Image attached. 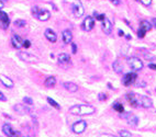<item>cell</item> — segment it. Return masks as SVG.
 <instances>
[{"label": "cell", "mask_w": 156, "mask_h": 137, "mask_svg": "<svg viewBox=\"0 0 156 137\" xmlns=\"http://www.w3.org/2000/svg\"><path fill=\"white\" fill-rule=\"evenodd\" d=\"M95 111L96 109L89 104H79V105L77 104L69 109V113L74 115H90L94 114Z\"/></svg>", "instance_id": "obj_1"}, {"label": "cell", "mask_w": 156, "mask_h": 137, "mask_svg": "<svg viewBox=\"0 0 156 137\" xmlns=\"http://www.w3.org/2000/svg\"><path fill=\"white\" fill-rule=\"evenodd\" d=\"M126 62H128V64H129V66H130V68H131L133 71L142 70L143 67H144L143 62H142L139 57H134V56H133V57H129V58L126 59Z\"/></svg>", "instance_id": "obj_2"}, {"label": "cell", "mask_w": 156, "mask_h": 137, "mask_svg": "<svg viewBox=\"0 0 156 137\" xmlns=\"http://www.w3.org/2000/svg\"><path fill=\"white\" fill-rule=\"evenodd\" d=\"M18 57L23 60L25 63H37L39 62V58L36 57L35 55L31 54V53H28V52H18Z\"/></svg>", "instance_id": "obj_3"}, {"label": "cell", "mask_w": 156, "mask_h": 137, "mask_svg": "<svg viewBox=\"0 0 156 137\" xmlns=\"http://www.w3.org/2000/svg\"><path fill=\"white\" fill-rule=\"evenodd\" d=\"M126 99H128V101H129V103L131 104L132 107H134V108L141 107V94L129 92L126 94Z\"/></svg>", "instance_id": "obj_4"}, {"label": "cell", "mask_w": 156, "mask_h": 137, "mask_svg": "<svg viewBox=\"0 0 156 137\" xmlns=\"http://www.w3.org/2000/svg\"><path fill=\"white\" fill-rule=\"evenodd\" d=\"M2 132L8 137H21V133L19 131H15L10 124H3Z\"/></svg>", "instance_id": "obj_5"}, {"label": "cell", "mask_w": 156, "mask_h": 137, "mask_svg": "<svg viewBox=\"0 0 156 137\" xmlns=\"http://www.w3.org/2000/svg\"><path fill=\"white\" fill-rule=\"evenodd\" d=\"M71 10H73V13L75 15L76 18H80L84 15L85 13V9H84V6L81 3L80 1H76L75 3L71 7Z\"/></svg>", "instance_id": "obj_6"}, {"label": "cell", "mask_w": 156, "mask_h": 137, "mask_svg": "<svg viewBox=\"0 0 156 137\" xmlns=\"http://www.w3.org/2000/svg\"><path fill=\"white\" fill-rule=\"evenodd\" d=\"M136 78H137V75H136L135 73H128L123 76V78H122V83H123V86L129 87V86H131L132 83L135 82Z\"/></svg>", "instance_id": "obj_7"}, {"label": "cell", "mask_w": 156, "mask_h": 137, "mask_svg": "<svg viewBox=\"0 0 156 137\" xmlns=\"http://www.w3.org/2000/svg\"><path fill=\"white\" fill-rule=\"evenodd\" d=\"M86 128H87V122L84 121V120L74 123V125L71 126L73 132L76 133V134H81V133H84L86 131Z\"/></svg>", "instance_id": "obj_8"}, {"label": "cell", "mask_w": 156, "mask_h": 137, "mask_svg": "<svg viewBox=\"0 0 156 137\" xmlns=\"http://www.w3.org/2000/svg\"><path fill=\"white\" fill-rule=\"evenodd\" d=\"M9 24H10V19H9L8 13L0 10V26L3 30H6L9 28Z\"/></svg>", "instance_id": "obj_9"}, {"label": "cell", "mask_w": 156, "mask_h": 137, "mask_svg": "<svg viewBox=\"0 0 156 137\" xmlns=\"http://www.w3.org/2000/svg\"><path fill=\"white\" fill-rule=\"evenodd\" d=\"M95 26V19L92 17H87L83 22V29L85 31H91Z\"/></svg>", "instance_id": "obj_10"}, {"label": "cell", "mask_w": 156, "mask_h": 137, "mask_svg": "<svg viewBox=\"0 0 156 137\" xmlns=\"http://www.w3.org/2000/svg\"><path fill=\"white\" fill-rule=\"evenodd\" d=\"M13 110L19 115H25V114L30 113V109L28 107H25V105H23V104H15V105H13Z\"/></svg>", "instance_id": "obj_11"}, {"label": "cell", "mask_w": 156, "mask_h": 137, "mask_svg": "<svg viewBox=\"0 0 156 137\" xmlns=\"http://www.w3.org/2000/svg\"><path fill=\"white\" fill-rule=\"evenodd\" d=\"M11 43H12V46L17 49H20L21 47H23V41L19 35L17 34H15L11 37Z\"/></svg>", "instance_id": "obj_12"}, {"label": "cell", "mask_w": 156, "mask_h": 137, "mask_svg": "<svg viewBox=\"0 0 156 137\" xmlns=\"http://www.w3.org/2000/svg\"><path fill=\"white\" fill-rule=\"evenodd\" d=\"M35 18H37L40 21H47V20L51 18L50 11H47V10H45V9H40Z\"/></svg>", "instance_id": "obj_13"}, {"label": "cell", "mask_w": 156, "mask_h": 137, "mask_svg": "<svg viewBox=\"0 0 156 137\" xmlns=\"http://www.w3.org/2000/svg\"><path fill=\"white\" fill-rule=\"evenodd\" d=\"M102 31L105 32V34L109 35L112 32V23L109 19H105L102 21Z\"/></svg>", "instance_id": "obj_14"}, {"label": "cell", "mask_w": 156, "mask_h": 137, "mask_svg": "<svg viewBox=\"0 0 156 137\" xmlns=\"http://www.w3.org/2000/svg\"><path fill=\"white\" fill-rule=\"evenodd\" d=\"M0 81H1V83L5 86V87H7V88H13V86H15V82L11 80L9 77H7V76H5V75H0Z\"/></svg>", "instance_id": "obj_15"}, {"label": "cell", "mask_w": 156, "mask_h": 137, "mask_svg": "<svg viewBox=\"0 0 156 137\" xmlns=\"http://www.w3.org/2000/svg\"><path fill=\"white\" fill-rule=\"evenodd\" d=\"M62 37H63V42L65 44H69L73 41V33H71L69 30H64L62 32Z\"/></svg>", "instance_id": "obj_16"}, {"label": "cell", "mask_w": 156, "mask_h": 137, "mask_svg": "<svg viewBox=\"0 0 156 137\" xmlns=\"http://www.w3.org/2000/svg\"><path fill=\"white\" fill-rule=\"evenodd\" d=\"M44 35H45L46 39H49L50 42H52V43H55L57 41V35H56V33L52 29H46Z\"/></svg>", "instance_id": "obj_17"}, {"label": "cell", "mask_w": 156, "mask_h": 137, "mask_svg": "<svg viewBox=\"0 0 156 137\" xmlns=\"http://www.w3.org/2000/svg\"><path fill=\"white\" fill-rule=\"evenodd\" d=\"M141 107L145 109H150L153 107V101L151 98L146 97V95H141Z\"/></svg>", "instance_id": "obj_18"}, {"label": "cell", "mask_w": 156, "mask_h": 137, "mask_svg": "<svg viewBox=\"0 0 156 137\" xmlns=\"http://www.w3.org/2000/svg\"><path fill=\"white\" fill-rule=\"evenodd\" d=\"M63 87L67 91H69V92H76V91H78V86L75 82H71V81H66V82H64L63 83Z\"/></svg>", "instance_id": "obj_19"}, {"label": "cell", "mask_w": 156, "mask_h": 137, "mask_svg": "<svg viewBox=\"0 0 156 137\" xmlns=\"http://www.w3.org/2000/svg\"><path fill=\"white\" fill-rule=\"evenodd\" d=\"M55 84H56V78L54 76L47 77L45 79V81H44V86H45L46 88H53Z\"/></svg>", "instance_id": "obj_20"}, {"label": "cell", "mask_w": 156, "mask_h": 137, "mask_svg": "<svg viewBox=\"0 0 156 137\" xmlns=\"http://www.w3.org/2000/svg\"><path fill=\"white\" fill-rule=\"evenodd\" d=\"M58 62H60V64H67L71 62V56L66 53H62L58 55Z\"/></svg>", "instance_id": "obj_21"}, {"label": "cell", "mask_w": 156, "mask_h": 137, "mask_svg": "<svg viewBox=\"0 0 156 137\" xmlns=\"http://www.w3.org/2000/svg\"><path fill=\"white\" fill-rule=\"evenodd\" d=\"M112 68L116 71V73H121L123 71V65L121 64L120 60H116L113 64H112Z\"/></svg>", "instance_id": "obj_22"}, {"label": "cell", "mask_w": 156, "mask_h": 137, "mask_svg": "<svg viewBox=\"0 0 156 137\" xmlns=\"http://www.w3.org/2000/svg\"><path fill=\"white\" fill-rule=\"evenodd\" d=\"M126 122L129 123L131 126H137V124H139V118L135 116V115H130L129 118H126Z\"/></svg>", "instance_id": "obj_23"}, {"label": "cell", "mask_w": 156, "mask_h": 137, "mask_svg": "<svg viewBox=\"0 0 156 137\" xmlns=\"http://www.w3.org/2000/svg\"><path fill=\"white\" fill-rule=\"evenodd\" d=\"M140 28L144 29L146 32H147V31H150L153 26H152L151 22H148V21H146V20H143V21H141V23H140Z\"/></svg>", "instance_id": "obj_24"}, {"label": "cell", "mask_w": 156, "mask_h": 137, "mask_svg": "<svg viewBox=\"0 0 156 137\" xmlns=\"http://www.w3.org/2000/svg\"><path fill=\"white\" fill-rule=\"evenodd\" d=\"M46 100H47V102H49V104H50L51 107H53V108L56 109V110H60V105L57 102H56L54 99H52L51 97H47V99H46Z\"/></svg>", "instance_id": "obj_25"}, {"label": "cell", "mask_w": 156, "mask_h": 137, "mask_svg": "<svg viewBox=\"0 0 156 137\" xmlns=\"http://www.w3.org/2000/svg\"><path fill=\"white\" fill-rule=\"evenodd\" d=\"M112 108H113V110H116V112H119V113L124 112V108H123V105L119 102L113 103V104H112Z\"/></svg>", "instance_id": "obj_26"}, {"label": "cell", "mask_w": 156, "mask_h": 137, "mask_svg": "<svg viewBox=\"0 0 156 137\" xmlns=\"http://www.w3.org/2000/svg\"><path fill=\"white\" fill-rule=\"evenodd\" d=\"M119 135H120V137H133L132 133L126 131V129H121L119 132Z\"/></svg>", "instance_id": "obj_27"}, {"label": "cell", "mask_w": 156, "mask_h": 137, "mask_svg": "<svg viewBox=\"0 0 156 137\" xmlns=\"http://www.w3.org/2000/svg\"><path fill=\"white\" fill-rule=\"evenodd\" d=\"M13 24L17 26V28H23V26H25L26 25V22H25L24 20H15V22H13Z\"/></svg>", "instance_id": "obj_28"}, {"label": "cell", "mask_w": 156, "mask_h": 137, "mask_svg": "<svg viewBox=\"0 0 156 137\" xmlns=\"http://www.w3.org/2000/svg\"><path fill=\"white\" fill-rule=\"evenodd\" d=\"M146 34V31L144 29H142V28H140L139 29V31H137V36L140 37V39H143L144 36H145Z\"/></svg>", "instance_id": "obj_29"}, {"label": "cell", "mask_w": 156, "mask_h": 137, "mask_svg": "<svg viewBox=\"0 0 156 137\" xmlns=\"http://www.w3.org/2000/svg\"><path fill=\"white\" fill-rule=\"evenodd\" d=\"M94 15H95V18H96L97 20H99V21H103V20L106 19V17H105V15H98L96 11L94 12Z\"/></svg>", "instance_id": "obj_30"}, {"label": "cell", "mask_w": 156, "mask_h": 137, "mask_svg": "<svg viewBox=\"0 0 156 137\" xmlns=\"http://www.w3.org/2000/svg\"><path fill=\"white\" fill-rule=\"evenodd\" d=\"M134 86L136 88H144V87H146V82L145 81H137L136 83H134Z\"/></svg>", "instance_id": "obj_31"}, {"label": "cell", "mask_w": 156, "mask_h": 137, "mask_svg": "<svg viewBox=\"0 0 156 137\" xmlns=\"http://www.w3.org/2000/svg\"><path fill=\"white\" fill-rule=\"evenodd\" d=\"M23 102L26 103V104H29V105H32V104H33V100H32L30 97H24V98H23Z\"/></svg>", "instance_id": "obj_32"}, {"label": "cell", "mask_w": 156, "mask_h": 137, "mask_svg": "<svg viewBox=\"0 0 156 137\" xmlns=\"http://www.w3.org/2000/svg\"><path fill=\"white\" fill-rule=\"evenodd\" d=\"M144 57H145V59H148V60H154L155 59V56H153L152 54H147V53H144Z\"/></svg>", "instance_id": "obj_33"}, {"label": "cell", "mask_w": 156, "mask_h": 137, "mask_svg": "<svg viewBox=\"0 0 156 137\" xmlns=\"http://www.w3.org/2000/svg\"><path fill=\"white\" fill-rule=\"evenodd\" d=\"M39 10H40V8H39L37 6H34V7H32V15H34V17H36L37 12H39Z\"/></svg>", "instance_id": "obj_34"}, {"label": "cell", "mask_w": 156, "mask_h": 137, "mask_svg": "<svg viewBox=\"0 0 156 137\" xmlns=\"http://www.w3.org/2000/svg\"><path fill=\"white\" fill-rule=\"evenodd\" d=\"M31 46V42L29 41V39H25V41H23V47H25V48H29Z\"/></svg>", "instance_id": "obj_35"}, {"label": "cell", "mask_w": 156, "mask_h": 137, "mask_svg": "<svg viewBox=\"0 0 156 137\" xmlns=\"http://www.w3.org/2000/svg\"><path fill=\"white\" fill-rule=\"evenodd\" d=\"M107 99V94H105V93H99V100L100 101H106Z\"/></svg>", "instance_id": "obj_36"}, {"label": "cell", "mask_w": 156, "mask_h": 137, "mask_svg": "<svg viewBox=\"0 0 156 137\" xmlns=\"http://www.w3.org/2000/svg\"><path fill=\"white\" fill-rule=\"evenodd\" d=\"M144 6H150L152 3V0H140Z\"/></svg>", "instance_id": "obj_37"}, {"label": "cell", "mask_w": 156, "mask_h": 137, "mask_svg": "<svg viewBox=\"0 0 156 137\" xmlns=\"http://www.w3.org/2000/svg\"><path fill=\"white\" fill-rule=\"evenodd\" d=\"M71 52H73V54H76V52H77V46L75 43H71Z\"/></svg>", "instance_id": "obj_38"}, {"label": "cell", "mask_w": 156, "mask_h": 137, "mask_svg": "<svg viewBox=\"0 0 156 137\" xmlns=\"http://www.w3.org/2000/svg\"><path fill=\"white\" fill-rule=\"evenodd\" d=\"M0 101H2V102H6L7 101V98H6V95L0 91Z\"/></svg>", "instance_id": "obj_39"}, {"label": "cell", "mask_w": 156, "mask_h": 137, "mask_svg": "<svg viewBox=\"0 0 156 137\" xmlns=\"http://www.w3.org/2000/svg\"><path fill=\"white\" fill-rule=\"evenodd\" d=\"M151 24H152V26H154V28L156 29V18H153V19H152Z\"/></svg>", "instance_id": "obj_40"}, {"label": "cell", "mask_w": 156, "mask_h": 137, "mask_svg": "<svg viewBox=\"0 0 156 137\" xmlns=\"http://www.w3.org/2000/svg\"><path fill=\"white\" fill-rule=\"evenodd\" d=\"M148 68L153 69V70H156V64H148Z\"/></svg>", "instance_id": "obj_41"}, {"label": "cell", "mask_w": 156, "mask_h": 137, "mask_svg": "<svg viewBox=\"0 0 156 137\" xmlns=\"http://www.w3.org/2000/svg\"><path fill=\"white\" fill-rule=\"evenodd\" d=\"M100 137H116V136L110 135V134H103V135H100Z\"/></svg>", "instance_id": "obj_42"}, {"label": "cell", "mask_w": 156, "mask_h": 137, "mask_svg": "<svg viewBox=\"0 0 156 137\" xmlns=\"http://www.w3.org/2000/svg\"><path fill=\"white\" fill-rule=\"evenodd\" d=\"M111 2H113L114 5H120V0H110Z\"/></svg>", "instance_id": "obj_43"}, {"label": "cell", "mask_w": 156, "mask_h": 137, "mask_svg": "<svg viewBox=\"0 0 156 137\" xmlns=\"http://www.w3.org/2000/svg\"><path fill=\"white\" fill-rule=\"evenodd\" d=\"M119 35H120V36H123V35H124V32L121 31V30H119Z\"/></svg>", "instance_id": "obj_44"}, {"label": "cell", "mask_w": 156, "mask_h": 137, "mask_svg": "<svg viewBox=\"0 0 156 137\" xmlns=\"http://www.w3.org/2000/svg\"><path fill=\"white\" fill-rule=\"evenodd\" d=\"M2 8H3V2H2V1L0 0V10L2 9Z\"/></svg>", "instance_id": "obj_45"}, {"label": "cell", "mask_w": 156, "mask_h": 137, "mask_svg": "<svg viewBox=\"0 0 156 137\" xmlns=\"http://www.w3.org/2000/svg\"><path fill=\"white\" fill-rule=\"evenodd\" d=\"M125 37H126V39H132V37H131V35H129V34L126 35Z\"/></svg>", "instance_id": "obj_46"}, {"label": "cell", "mask_w": 156, "mask_h": 137, "mask_svg": "<svg viewBox=\"0 0 156 137\" xmlns=\"http://www.w3.org/2000/svg\"><path fill=\"white\" fill-rule=\"evenodd\" d=\"M21 137H30L29 135H21Z\"/></svg>", "instance_id": "obj_47"}]
</instances>
